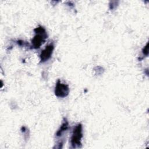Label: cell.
I'll use <instances>...</instances> for the list:
<instances>
[{
  "label": "cell",
  "mask_w": 149,
  "mask_h": 149,
  "mask_svg": "<svg viewBox=\"0 0 149 149\" xmlns=\"http://www.w3.org/2000/svg\"><path fill=\"white\" fill-rule=\"evenodd\" d=\"M36 35L31 41L33 48L37 49L44 42L46 38H47V34L45 30L42 26H39L34 29Z\"/></svg>",
  "instance_id": "6da1fadb"
},
{
  "label": "cell",
  "mask_w": 149,
  "mask_h": 149,
  "mask_svg": "<svg viewBox=\"0 0 149 149\" xmlns=\"http://www.w3.org/2000/svg\"><path fill=\"white\" fill-rule=\"evenodd\" d=\"M83 137L82 125H77L73 130V133L70 139V143L73 148H79L81 145V139Z\"/></svg>",
  "instance_id": "7a4b0ae2"
},
{
  "label": "cell",
  "mask_w": 149,
  "mask_h": 149,
  "mask_svg": "<svg viewBox=\"0 0 149 149\" xmlns=\"http://www.w3.org/2000/svg\"><path fill=\"white\" fill-rule=\"evenodd\" d=\"M69 93V88L67 84L62 83L59 80L56 82L55 88V94L58 97H65Z\"/></svg>",
  "instance_id": "3957f363"
},
{
  "label": "cell",
  "mask_w": 149,
  "mask_h": 149,
  "mask_svg": "<svg viewBox=\"0 0 149 149\" xmlns=\"http://www.w3.org/2000/svg\"><path fill=\"white\" fill-rule=\"evenodd\" d=\"M54 49V45L53 43H51L47 45L45 48L41 51L40 57L41 62H44L48 61L51 56Z\"/></svg>",
  "instance_id": "277c9868"
},
{
  "label": "cell",
  "mask_w": 149,
  "mask_h": 149,
  "mask_svg": "<svg viewBox=\"0 0 149 149\" xmlns=\"http://www.w3.org/2000/svg\"><path fill=\"white\" fill-rule=\"evenodd\" d=\"M68 122L66 120H64L63 122L62 123L61 127H59V129L58 130V131L56 133V136L57 137H59L61 136H62V134L65 132L66 131V130L68 129Z\"/></svg>",
  "instance_id": "5b68a950"
},
{
  "label": "cell",
  "mask_w": 149,
  "mask_h": 149,
  "mask_svg": "<svg viewBox=\"0 0 149 149\" xmlns=\"http://www.w3.org/2000/svg\"><path fill=\"white\" fill-rule=\"evenodd\" d=\"M148 44H147V45L143 48V54H144L145 55H148Z\"/></svg>",
  "instance_id": "8992f818"
}]
</instances>
